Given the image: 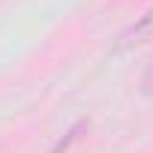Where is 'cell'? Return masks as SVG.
I'll list each match as a JSON object with an SVG mask.
<instances>
[{"label":"cell","mask_w":153,"mask_h":153,"mask_svg":"<svg viewBox=\"0 0 153 153\" xmlns=\"http://www.w3.org/2000/svg\"><path fill=\"white\" fill-rule=\"evenodd\" d=\"M153 30V6L135 21V24H129L120 36H117V45H114V51H123V48H129V45H135V42H141L147 33Z\"/></svg>","instance_id":"6da1fadb"},{"label":"cell","mask_w":153,"mask_h":153,"mask_svg":"<svg viewBox=\"0 0 153 153\" xmlns=\"http://www.w3.org/2000/svg\"><path fill=\"white\" fill-rule=\"evenodd\" d=\"M87 129H90V120H87V117H81V120H75V123H72V126L66 129V135L54 141V147H51L48 153H66V150H69V147H72L75 141L81 138V132H87Z\"/></svg>","instance_id":"7a4b0ae2"},{"label":"cell","mask_w":153,"mask_h":153,"mask_svg":"<svg viewBox=\"0 0 153 153\" xmlns=\"http://www.w3.org/2000/svg\"><path fill=\"white\" fill-rule=\"evenodd\" d=\"M138 90H141L144 96H150V99H153V60L147 63V69H144V75H141V81H138Z\"/></svg>","instance_id":"3957f363"}]
</instances>
